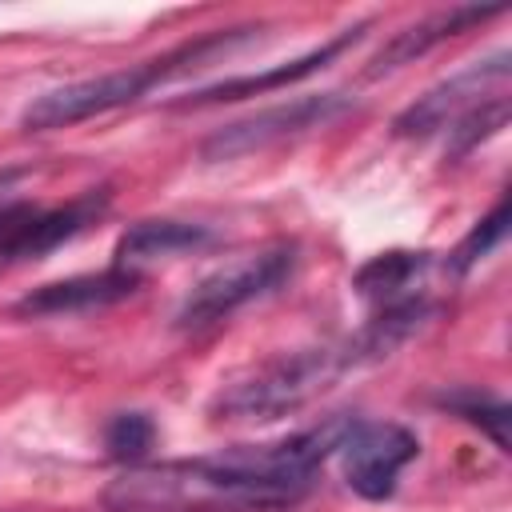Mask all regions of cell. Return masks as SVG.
<instances>
[{"instance_id": "cell-1", "label": "cell", "mask_w": 512, "mask_h": 512, "mask_svg": "<svg viewBox=\"0 0 512 512\" xmlns=\"http://www.w3.org/2000/svg\"><path fill=\"white\" fill-rule=\"evenodd\" d=\"M416 328H420L416 308L408 304L380 308L356 336L340 344H316L260 364L252 376L228 384L212 400V412L216 420H276L284 412H296L308 400H316L324 388H332L340 376L392 356V348H400Z\"/></svg>"}, {"instance_id": "cell-2", "label": "cell", "mask_w": 512, "mask_h": 512, "mask_svg": "<svg viewBox=\"0 0 512 512\" xmlns=\"http://www.w3.org/2000/svg\"><path fill=\"white\" fill-rule=\"evenodd\" d=\"M288 504H296V496L260 480L236 448L196 460L136 464L104 492L108 512H272Z\"/></svg>"}, {"instance_id": "cell-3", "label": "cell", "mask_w": 512, "mask_h": 512, "mask_svg": "<svg viewBox=\"0 0 512 512\" xmlns=\"http://www.w3.org/2000/svg\"><path fill=\"white\" fill-rule=\"evenodd\" d=\"M252 28H232V32H216V36H204L196 44H184L176 52H164L156 60H144L136 68H120V72H104V76H92V80H76V84H60V88H48L40 92L24 112H20V124L28 132H52V128H68V124H80V120H92V116H104L112 108H124L132 100H140L148 88L164 84L168 76L176 72H188L196 68L200 60H208L212 52H228L232 44L248 40Z\"/></svg>"}, {"instance_id": "cell-4", "label": "cell", "mask_w": 512, "mask_h": 512, "mask_svg": "<svg viewBox=\"0 0 512 512\" xmlns=\"http://www.w3.org/2000/svg\"><path fill=\"white\" fill-rule=\"evenodd\" d=\"M292 264H296V248L292 244H276V248L252 252L244 260H232V264L208 272L184 296V304L176 308V328L200 332V328H212V324L228 320L236 308L268 296L272 288H280L288 280Z\"/></svg>"}, {"instance_id": "cell-5", "label": "cell", "mask_w": 512, "mask_h": 512, "mask_svg": "<svg viewBox=\"0 0 512 512\" xmlns=\"http://www.w3.org/2000/svg\"><path fill=\"white\" fill-rule=\"evenodd\" d=\"M108 208V188H92L60 208H36L24 200L0 204V272L36 256H48L64 240L80 236Z\"/></svg>"}, {"instance_id": "cell-6", "label": "cell", "mask_w": 512, "mask_h": 512, "mask_svg": "<svg viewBox=\"0 0 512 512\" xmlns=\"http://www.w3.org/2000/svg\"><path fill=\"white\" fill-rule=\"evenodd\" d=\"M416 452V432L392 420H352L336 448L348 488L364 500H388L396 492L400 472L416 460Z\"/></svg>"}, {"instance_id": "cell-7", "label": "cell", "mask_w": 512, "mask_h": 512, "mask_svg": "<svg viewBox=\"0 0 512 512\" xmlns=\"http://www.w3.org/2000/svg\"><path fill=\"white\" fill-rule=\"evenodd\" d=\"M508 52H496L492 60H476L468 64L464 72L448 76L444 84L428 88L416 104H408L400 116H396V136H436V132H452L468 112H476L480 104L496 100V96H508L504 84H508Z\"/></svg>"}, {"instance_id": "cell-8", "label": "cell", "mask_w": 512, "mask_h": 512, "mask_svg": "<svg viewBox=\"0 0 512 512\" xmlns=\"http://www.w3.org/2000/svg\"><path fill=\"white\" fill-rule=\"evenodd\" d=\"M352 100L344 92H320V96H300V100H288V104H272L248 120H236V124H224L220 132H212L204 144H200V156L204 160H236V156H248V152H260L276 140H288V136H300L308 128H320L328 120H336Z\"/></svg>"}, {"instance_id": "cell-9", "label": "cell", "mask_w": 512, "mask_h": 512, "mask_svg": "<svg viewBox=\"0 0 512 512\" xmlns=\"http://www.w3.org/2000/svg\"><path fill=\"white\" fill-rule=\"evenodd\" d=\"M136 288H140V272L112 264L104 272H84V276H68V280H56V284H40L24 300H16L12 312L16 316H76V312L120 304Z\"/></svg>"}, {"instance_id": "cell-10", "label": "cell", "mask_w": 512, "mask_h": 512, "mask_svg": "<svg viewBox=\"0 0 512 512\" xmlns=\"http://www.w3.org/2000/svg\"><path fill=\"white\" fill-rule=\"evenodd\" d=\"M500 12H504L500 4H492V8L464 4V8H448V12L424 16V20L408 24V28H400V32L372 56V68H368V72L380 76V72H392V68H400V64H412L416 56L432 52L436 44H444V40H452V36H460V32H468V28H476V24L492 20V16H500Z\"/></svg>"}, {"instance_id": "cell-11", "label": "cell", "mask_w": 512, "mask_h": 512, "mask_svg": "<svg viewBox=\"0 0 512 512\" xmlns=\"http://www.w3.org/2000/svg\"><path fill=\"white\" fill-rule=\"evenodd\" d=\"M360 32H364V24H356V28H344L336 40H328V44H320V48L304 52V56H300V60H292V64H280V68H272V72H260V76H236V80H220V84H212V88H200V92H192L184 104H188V108H196V104L240 100V96H260V92H268V88H280V84H296V80L312 76L316 68H324L328 60H336V56H340L348 44H356V40H360Z\"/></svg>"}, {"instance_id": "cell-12", "label": "cell", "mask_w": 512, "mask_h": 512, "mask_svg": "<svg viewBox=\"0 0 512 512\" xmlns=\"http://www.w3.org/2000/svg\"><path fill=\"white\" fill-rule=\"evenodd\" d=\"M212 240L208 224H192V220H140L132 224L120 240H116V260L120 268H136L140 260H156V256H180L192 248H204Z\"/></svg>"}, {"instance_id": "cell-13", "label": "cell", "mask_w": 512, "mask_h": 512, "mask_svg": "<svg viewBox=\"0 0 512 512\" xmlns=\"http://www.w3.org/2000/svg\"><path fill=\"white\" fill-rule=\"evenodd\" d=\"M428 268V252H380L372 256L360 272H356V292L364 300L384 304H400L408 300L404 288H412Z\"/></svg>"}, {"instance_id": "cell-14", "label": "cell", "mask_w": 512, "mask_h": 512, "mask_svg": "<svg viewBox=\"0 0 512 512\" xmlns=\"http://www.w3.org/2000/svg\"><path fill=\"white\" fill-rule=\"evenodd\" d=\"M440 404L444 408H452L456 416H464L468 424H476V428H484L488 436H492V444L500 448V452H508V404L504 400H496V396H488V392H480V388H460V392H448V396H440Z\"/></svg>"}, {"instance_id": "cell-15", "label": "cell", "mask_w": 512, "mask_h": 512, "mask_svg": "<svg viewBox=\"0 0 512 512\" xmlns=\"http://www.w3.org/2000/svg\"><path fill=\"white\" fill-rule=\"evenodd\" d=\"M152 440H156V424H152L144 412H120V416L108 424V432H104L108 452H112L116 460H128V464L144 460L148 448H152Z\"/></svg>"}, {"instance_id": "cell-16", "label": "cell", "mask_w": 512, "mask_h": 512, "mask_svg": "<svg viewBox=\"0 0 512 512\" xmlns=\"http://www.w3.org/2000/svg\"><path fill=\"white\" fill-rule=\"evenodd\" d=\"M504 232H508V200H500V204L460 240V248L452 252V268H456V272H468L476 260H484V256L504 240Z\"/></svg>"}]
</instances>
